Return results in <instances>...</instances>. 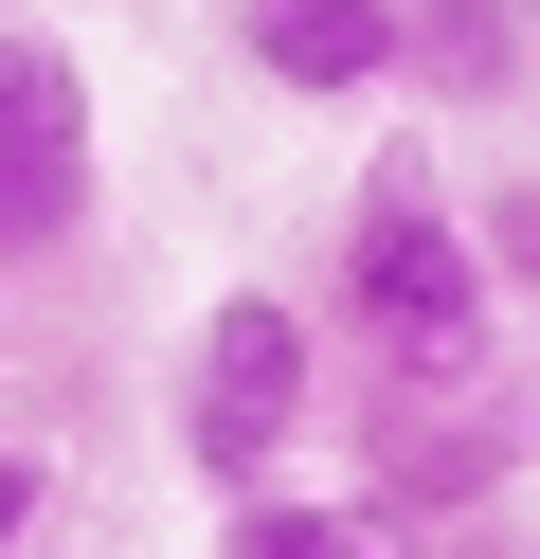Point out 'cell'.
<instances>
[{
    "label": "cell",
    "mask_w": 540,
    "mask_h": 559,
    "mask_svg": "<svg viewBox=\"0 0 540 559\" xmlns=\"http://www.w3.org/2000/svg\"><path fill=\"white\" fill-rule=\"evenodd\" d=\"M324 361L343 397H468L504 379V289L468 253V199L432 145H379L343 199V253H324Z\"/></svg>",
    "instance_id": "6da1fadb"
},
{
    "label": "cell",
    "mask_w": 540,
    "mask_h": 559,
    "mask_svg": "<svg viewBox=\"0 0 540 559\" xmlns=\"http://www.w3.org/2000/svg\"><path fill=\"white\" fill-rule=\"evenodd\" d=\"M324 307L307 289H216L199 325H180V487L199 506H235V487H288L324 433Z\"/></svg>",
    "instance_id": "7a4b0ae2"
},
{
    "label": "cell",
    "mask_w": 540,
    "mask_h": 559,
    "mask_svg": "<svg viewBox=\"0 0 540 559\" xmlns=\"http://www.w3.org/2000/svg\"><path fill=\"white\" fill-rule=\"evenodd\" d=\"M343 433H360V506H379L396 542H451V523H504L540 415L504 397V379H468V397H343Z\"/></svg>",
    "instance_id": "3957f363"
},
{
    "label": "cell",
    "mask_w": 540,
    "mask_h": 559,
    "mask_svg": "<svg viewBox=\"0 0 540 559\" xmlns=\"http://www.w3.org/2000/svg\"><path fill=\"white\" fill-rule=\"evenodd\" d=\"M108 199V127H91V55L55 19H0V271L72 253Z\"/></svg>",
    "instance_id": "277c9868"
},
{
    "label": "cell",
    "mask_w": 540,
    "mask_h": 559,
    "mask_svg": "<svg viewBox=\"0 0 540 559\" xmlns=\"http://www.w3.org/2000/svg\"><path fill=\"white\" fill-rule=\"evenodd\" d=\"M216 37L288 109H379L396 91V0H216Z\"/></svg>",
    "instance_id": "5b68a950"
},
{
    "label": "cell",
    "mask_w": 540,
    "mask_h": 559,
    "mask_svg": "<svg viewBox=\"0 0 540 559\" xmlns=\"http://www.w3.org/2000/svg\"><path fill=\"white\" fill-rule=\"evenodd\" d=\"M396 91H432V109H523L540 91V0H396Z\"/></svg>",
    "instance_id": "8992f818"
},
{
    "label": "cell",
    "mask_w": 540,
    "mask_h": 559,
    "mask_svg": "<svg viewBox=\"0 0 540 559\" xmlns=\"http://www.w3.org/2000/svg\"><path fill=\"white\" fill-rule=\"evenodd\" d=\"M216 559H415L360 487H235L216 506Z\"/></svg>",
    "instance_id": "52a82bcc"
},
{
    "label": "cell",
    "mask_w": 540,
    "mask_h": 559,
    "mask_svg": "<svg viewBox=\"0 0 540 559\" xmlns=\"http://www.w3.org/2000/svg\"><path fill=\"white\" fill-rule=\"evenodd\" d=\"M468 253H487L504 307H540V181H487V199H468Z\"/></svg>",
    "instance_id": "ba28073f"
},
{
    "label": "cell",
    "mask_w": 540,
    "mask_h": 559,
    "mask_svg": "<svg viewBox=\"0 0 540 559\" xmlns=\"http://www.w3.org/2000/svg\"><path fill=\"white\" fill-rule=\"evenodd\" d=\"M36 523H55V451H0V559H36Z\"/></svg>",
    "instance_id": "9c48e42d"
},
{
    "label": "cell",
    "mask_w": 540,
    "mask_h": 559,
    "mask_svg": "<svg viewBox=\"0 0 540 559\" xmlns=\"http://www.w3.org/2000/svg\"><path fill=\"white\" fill-rule=\"evenodd\" d=\"M415 559H540V542H504V523H451V542H415Z\"/></svg>",
    "instance_id": "30bf717a"
}]
</instances>
